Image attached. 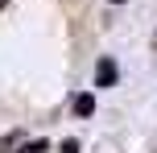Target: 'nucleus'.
I'll return each instance as SVG.
<instances>
[{
	"instance_id": "1",
	"label": "nucleus",
	"mask_w": 157,
	"mask_h": 153,
	"mask_svg": "<svg viewBox=\"0 0 157 153\" xmlns=\"http://www.w3.org/2000/svg\"><path fill=\"white\" fill-rule=\"evenodd\" d=\"M120 79V71H116V62H112V58H103L99 66H95V83H99V87H112V83Z\"/></svg>"
},
{
	"instance_id": "2",
	"label": "nucleus",
	"mask_w": 157,
	"mask_h": 153,
	"mask_svg": "<svg viewBox=\"0 0 157 153\" xmlns=\"http://www.w3.org/2000/svg\"><path fill=\"white\" fill-rule=\"evenodd\" d=\"M75 112H78V116H91V112H95V95H78V99H75Z\"/></svg>"
},
{
	"instance_id": "3",
	"label": "nucleus",
	"mask_w": 157,
	"mask_h": 153,
	"mask_svg": "<svg viewBox=\"0 0 157 153\" xmlns=\"http://www.w3.org/2000/svg\"><path fill=\"white\" fill-rule=\"evenodd\" d=\"M46 149H50V145H46V141H37V145H25L21 153H46Z\"/></svg>"
},
{
	"instance_id": "4",
	"label": "nucleus",
	"mask_w": 157,
	"mask_h": 153,
	"mask_svg": "<svg viewBox=\"0 0 157 153\" xmlns=\"http://www.w3.org/2000/svg\"><path fill=\"white\" fill-rule=\"evenodd\" d=\"M58 153H78V141H62V145H58Z\"/></svg>"
},
{
	"instance_id": "5",
	"label": "nucleus",
	"mask_w": 157,
	"mask_h": 153,
	"mask_svg": "<svg viewBox=\"0 0 157 153\" xmlns=\"http://www.w3.org/2000/svg\"><path fill=\"white\" fill-rule=\"evenodd\" d=\"M0 13H4V0H0Z\"/></svg>"
}]
</instances>
